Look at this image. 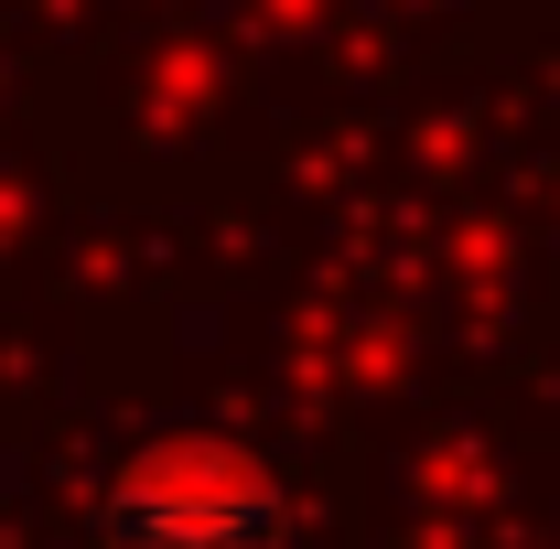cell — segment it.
I'll return each mask as SVG.
<instances>
[{
    "instance_id": "1",
    "label": "cell",
    "mask_w": 560,
    "mask_h": 549,
    "mask_svg": "<svg viewBox=\"0 0 560 549\" xmlns=\"http://www.w3.org/2000/svg\"><path fill=\"white\" fill-rule=\"evenodd\" d=\"M97 549H291V495L226 431H151L97 484Z\"/></svg>"
}]
</instances>
